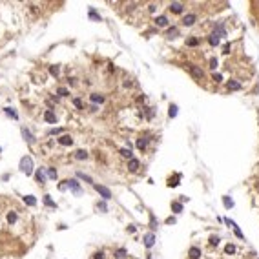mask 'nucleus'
I'll list each match as a JSON object with an SVG mask.
<instances>
[{
	"instance_id": "obj_3",
	"label": "nucleus",
	"mask_w": 259,
	"mask_h": 259,
	"mask_svg": "<svg viewBox=\"0 0 259 259\" xmlns=\"http://www.w3.org/2000/svg\"><path fill=\"white\" fill-rule=\"evenodd\" d=\"M188 69H190V73H192V75L197 79V81H201V79H205V71H203L201 68H197L195 64H190V66H188Z\"/></svg>"
},
{
	"instance_id": "obj_39",
	"label": "nucleus",
	"mask_w": 259,
	"mask_h": 259,
	"mask_svg": "<svg viewBox=\"0 0 259 259\" xmlns=\"http://www.w3.org/2000/svg\"><path fill=\"white\" fill-rule=\"evenodd\" d=\"M234 232H236V236H237L239 239H245V236H243V232H241V230H239V228H237V226H234Z\"/></svg>"
},
{
	"instance_id": "obj_45",
	"label": "nucleus",
	"mask_w": 259,
	"mask_h": 259,
	"mask_svg": "<svg viewBox=\"0 0 259 259\" xmlns=\"http://www.w3.org/2000/svg\"><path fill=\"white\" fill-rule=\"evenodd\" d=\"M213 81H215V82H221V75H219V73H213Z\"/></svg>"
},
{
	"instance_id": "obj_18",
	"label": "nucleus",
	"mask_w": 259,
	"mask_h": 259,
	"mask_svg": "<svg viewBox=\"0 0 259 259\" xmlns=\"http://www.w3.org/2000/svg\"><path fill=\"white\" fill-rule=\"evenodd\" d=\"M179 179H181V175H179V173H177V175L175 177H170V179H168V186H172V188H175L177 186V184H179Z\"/></svg>"
},
{
	"instance_id": "obj_30",
	"label": "nucleus",
	"mask_w": 259,
	"mask_h": 259,
	"mask_svg": "<svg viewBox=\"0 0 259 259\" xmlns=\"http://www.w3.org/2000/svg\"><path fill=\"white\" fill-rule=\"evenodd\" d=\"M57 93H58L60 97H66V95H69V91H68L66 88H58V89H57Z\"/></svg>"
},
{
	"instance_id": "obj_13",
	"label": "nucleus",
	"mask_w": 259,
	"mask_h": 259,
	"mask_svg": "<svg viewBox=\"0 0 259 259\" xmlns=\"http://www.w3.org/2000/svg\"><path fill=\"white\" fill-rule=\"evenodd\" d=\"M155 24H157L159 28H166V26H168V18L164 17V15H161V17L155 18Z\"/></svg>"
},
{
	"instance_id": "obj_31",
	"label": "nucleus",
	"mask_w": 259,
	"mask_h": 259,
	"mask_svg": "<svg viewBox=\"0 0 259 259\" xmlns=\"http://www.w3.org/2000/svg\"><path fill=\"white\" fill-rule=\"evenodd\" d=\"M7 221H9V223H15V221H17V213H15V212H9V213H7Z\"/></svg>"
},
{
	"instance_id": "obj_29",
	"label": "nucleus",
	"mask_w": 259,
	"mask_h": 259,
	"mask_svg": "<svg viewBox=\"0 0 259 259\" xmlns=\"http://www.w3.org/2000/svg\"><path fill=\"white\" fill-rule=\"evenodd\" d=\"M179 31H177V28H172V29H168V38H175V35H177Z\"/></svg>"
},
{
	"instance_id": "obj_20",
	"label": "nucleus",
	"mask_w": 259,
	"mask_h": 259,
	"mask_svg": "<svg viewBox=\"0 0 259 259\" xmlns=\"http://www.w3.org/2000/svg\"><path fill=\"white\" fill-rule=\"evenodd\" d=\"M208 40H210V44H212V46H217V44H219V35H217L215 31H213V33L210 35V38H208Z\"/></svg>"
},
{
	"instance_id": "obj_46",
	"label": "nucleus",
	"mask_w": 259,
	"mask_h": 259,
	"mask_svg": "<svg viewBox=\"0 0 259 259\" xmlns=\"http://www.w3.org/2000/svg\"><path fill=\"white\" fill-rule=\"evenodd\" d=\"M60 132H62L60 128H53V130H51V132H49V133H51V135H55V133H60Z\"/></svg>"
},
{
	"instance_id": "obj_24",
	"label": "nucleus",
	"mask_w": 259,
	"mask_h": 259,
	"mask_svg": "<svg viewBox=\"0 0 259 259\" xmlns=\"http://www.w3.org/2000/svg\"><path fill=\"white\" fill-rule=\"evenodd\" d=\"M89 99H91L93 102H102V101H104V97L99 95V93H91V97H89Z\"/></svg>"
},
{
	"instance_id": "obj_10",
	"label": "nucleus",
	"mask_w": 259,
	"mask_h": 259,
	"mask_svg": "<svg viewBox=\"0 0 259 259\" xmlns=\"http://www.w3.org/2000/svg\"><path fill=\"white\" fill-rule=\"evenodd\" d=\"M139 166H141V164H139V161H137V159H130V161H128V168H130V172H137L139 170Z\"/></svg>"
},
{
	"instance_id": "obj_8",
	"label": "nucleus",
	"mask_w": 259,
	"mask_h": 259,
	"mask_svg": "<svg viewBox=\"0 0 259 259\" xmlns=\"http://www.w3.org/2000/svg\"><path fill=\"white\" fill-rule=\"evenodd\" d=\"M170 11H173V13H183V11H184V4H181V2H172V4H170Z\"/></svg>"
},
{
	"instance_id": "obj_25",
	"label": "nucleus",
	"mask_w": 259,
	"mask_h": 259,
	"mask_svg": "<svg viewBox=\"0 0 259 259\" xmlns=\"http://www.w3.org/2000/svg\"><path fill=\"white\" fill-rule=\"evenodd\" d=\"M44 203H46L48 206H51V208H57V205L51 201V197H49V195H44Z\"/></svg>"
},
{
	"instance_id": "obj_2",
	"label": "nucleus",
	"mask_w": 259,
	"mask_h": 259,
	"mask_svg": "<svg viewBox=\"0 0 259 259\" xmlns=\"http://www.w3.org/2000/svg\"><path fill=\"white\" fill-rule=\"evenodd\" d=\"M93 188H95V190L99 192V195H101V197L104 199V201L111 199V192H109L106 186H102V184H95V183H93Z\"/></svg>"
},
{
	"instance_id": "obj_7",
	"label": "nucleus",
	"mask_w": 259,
	"mask_h": 259,
	"mask_svg": "<svg viewBox=\"0 0 259 259\" xmlns=\"http://www.w3.org/2000/svg\"><path fill=\"white\" fill-rule=\"evenodd\" d=\"M44 121H48V122L55 124V122H57V115H55L51 109H46V111H44Z\"/></svg>"
},
{
	"instance_id": "obj_27",
	"label": "nucleus",
	"mask_w": 259,
	"mask_h": 259,
	"mask_svg": "<svg viewBox=\"0 0 259 259\" xmlns=\"http://www.w3.org/2000/svg\"><path fill=\"white\" fill-rule=\"evenodd\" d=\"M168 115H170L172 119L177 115V106H175V104H172V106H170V111H168Z\"/></svg>"
},
{
	"instance_id": "obj_9",
	"label": "nucleus",
	"mask_w": 259,
	"mask_h": 259,
	"mask_svg": "<svg viewBox=\"0 0 259 259\" xmlns=\"http://www.w3.org/2000/svg\"><path fill=\"white\" fill-rule=\"evenodd\" d=\"M22 137L26 139V141H28L29 144H33V142H35V137H33V133L29 132L28 128H22Z\"/></svg>"
},
{
	"instance_id": "obj_14",
	"label": "nucleus",
	"mask_w": 259,
	"mask_h": 259,
	"mask_svg": "<svg viewBox=\"0 0 259 259\" xmlns=\"http://www.w3.org/2000/svg\"><path fill=\"white\" fill-rule=\"evenodd\" d=\"M146 146H148V139L146 137H141L137 141V148H139V150H146Z\"/></svg>"
},
{
	"instance_id": "obj_22",
	"label": "nucleus",
	"mask_w": 259,
	"mask_h": 259,
	"mask_svg": "<svg viewBox=\"0 0 259 259\" xmlns=\"http://www.w3.org/2000/svg\"><path fill=\"white\" fill-rule=\"evenodd\" d=\"M172 210L175 213H181L183 212V205H181V203H172Z\"/></svg>"
},
{
	"instance_id": "obj_44",
	"label": "nucleus",
	"mask_w": 259,
	"mask_h": 259,
	"mask_svg": "<svg viewBox=\"0 0 259 259\" xmlns=\"http://www.w3.org/2000/svg\"><path fill=\"white\" fill-rule=\"evenodd\" d=\"M223 53H230V44H225V48H223Z\"/></svg>"
},
{
	"instance_id": "obj_23",
	"label": "nucleus",
	"mask_w": 259,
	"mask_h": 259,
	"mask_svg": "<svg viewBox=\"0 0 259 259\" xmlns=\"http://www.w3.org/2000/svg\"><path fill=\"white\" fill-rule=\"evenodd\" d=\"M197 44H199V38H195V37H192V38H188V40H186V46H190V48L197 46Z\"/></svg>"
},
{
	"instance_id": "obj_28",
	"label": "nucleus",
	"mask_w": 259,
	"mask_h": 259,
	"mask_svg": "<svg viewBox=\"0 0 259 259\" xmlns=\"http://www.w3.org/2000/svg\"><path fill=\"white\" fill-rule=\"evenodd\" d=\"M223 203H225L226 208H232V206H234V201H232L230 197H223Z\"/></svg>"
},
{
	"instance_id": "obj_38",
	"label": "nucleus",
	"mask_w": 259,
	"mask_h": 259,
	"mask_svg": "<svg viewBox=\"0 0 259 259\" xmlns=\"http://www.w3.org/2000/svg\"><path fill=\"white\" fill-rule=\"evenodd\" d=\"M150 226H152V230H155V228H157V221H155V217H153V215H150Z\"/></svg>"
},
{
	"instance_id": "obj_34",
	"label": "nucleus",
	"mask_w": 259,
	"mask_h": 259,
	"mask_svg": "<svg viewBox=\"0 0 259 259\" xmlns=\"http://www.w3.org/2000/svg\"><path fill=\"white\" fill-rule=\"evenodd\" d=\"M58 71H60V69H58V66H51V68H49V73H51V75H55V77L58 75Z\"/></svg>"
},
{
	"instance_id": "obj_21",
	"label": "nucleus",
	"mask_w": 259,
	"mask_h": 259,
	"mask_svg": "<svg viewBox=\"0 0 259 259\" xmlns=\"http://www.w3.org/2000/svg\"><path fill=\"white\" fill-rule=\"evenodd\" d=\"M35 175H37V181L40 183V184L46 183V175H44V172H42V170H37V173H35Z\"/></svg>"
},
{
	"instance_id": "obj_5",
	"label": "nucleus",
	"mask_w": 259,
	"mask_h": 259,
	"mask_svg": "<svg viewBox=\"0 0 259 259\" xmlns=\"http://www.w3.org/2000/svg\"><path fill=\"white\" fill-rule=\"evenodd\" d=\"M64 183H66V186H68V188H71V190L75 192L77 195L81 193V186H79V183L75 181V179H68V181H64Z\"/></svg>"
},
{
	"instance_id": "obj_11",
	"label": "nucleus",
	"mask_w": 259,
	"mask_h": 259,
	"mask_svg": "<svg viewBox=\"0 0 259 259\" xmlns=\"http://www.w3.org/2000/svg\"><path fill=\"white\" fill-rule=\"evenodd\" d=\"M58 142H60L62 146H71V144H73V139H71V135H62L60 139H58Z\"/></svg>"
},
{
	"instance_id": "obj_42",
	"label": "nucleus",
	"mask_w": 259,
	"mask_h": 259,
	"mask_svg": "<svg viewBox=\"0 0 259 259\" xmlns=\"http://www.w3.org/2000/svg\"><path fill=\"white\" fill-rule=\"evenodd\" d=\"M210 243H212V245H219V237L217 236H212L210 237Z\"/></svg>"
},
{
	"instance_id": "obj_43",
	"label": "nucleus",
	"mask_w": 259,
	"mask_h": 259,
	"mask_svg": "<svg viewBox=\"0 0 259 259\" xmlns=\"http://www.w3.org/2000/svg\"><path fill=\"white\" fill-rule=\"evenodd\" d=\"M93 259H104V254L102 252H95L93 254Z\"/></svg>"
},
{
	"instance_id": "obj_32",
	"label": "nucleus",
	"mask_w": 259,
	"mask_h": 259,
	"mask_svg": "<svg viewBox=\"0 0 259 259\" xmlns=\"http://www.w3.org/2000/svg\"><path fill=\"white\" fill-rule=\"evenodd\" d=\"M6 113H7V115H11L13 119H17V117H18V115H17V111H15L13 108H6Z\"/></svg>"
},
{
	"instance_id": "obj_19",
	"label": "nucleus",
	"mask_w": 259,
	"mask_h": 259,
	"mask_svg": "<svg viewBox=\"0 0 259 259\" xmlns=\"http://www.w3.org/2000/svg\"><path fill=\"white\" fill-rule=\"evenodd\" d=\"M89 18H93V20H97V22H101V15H99L93 7H89Z\"/></svg>"
},
{
	"instance_id": "obj_6",
	"label": "nucleus",
	"mask_w": 259,
	"mask_h": 259,
	"mask_svg": "<svg viewBox=\"0 0 259 259\" xmlns=\"http://www.w3.org/2000/svg\"><path fill=\"white\" fill-rule=\"evenodd\" d=\"M195 20H197V15L190 13V15H186V17L183 18V24H184V26H193V24H195Z\"/></svg>"
},
{
	"instance_id": "obj_4",
	"label": "nucleus",
	"mask_w": 259,
	"mask_h": 259,
	"mask_svg": "<svg viewBox=\"0 0 259 259\" xmlns=\"http://www.w3.org/2000/svg\"><path fill=\"white\" fill-rule=\"evenodd\" d=\"M153 245H155V234L150 232V234H146V236H144V246H146V248H152Z\"/></svg>"
},
{
	"instance_id": "obj_41",
	"label": "nucleus",
	"mask_w": 259,
	"mask_h": 259,
	"mask_svg": "<svg viewBox=\"0 0 259 259\" xmlns=\"http://www.w3.org/2000/svg\"><path fill=\"white\" fill-rule=\"evenodd\" d=\"M210 68H212V69L217 68V58H210Z\"/></svg>"
},
{
	"instance_id": "obj_15",
	"label": "nucleus",
	"mask_w": 259,
	"mask_h": 259,
	"mask_svg": "<svg viewBox=\"0 0 259 259\" xmlns=\"http://www.w3.org/2000/svg\"><path fill=\"white\" fill-rule=\"evenodd\" d=\"M24 203H26L28 206H35L37 205V199H35L33 195H24Z\"/></svg>"
},
{
	"instance_id": "obj_37",
	"label": "nucleus",
	"mask_w": 259,
	"mask_h": 259,
	"mask_svg": "<svg viewBox=\"0 0 259 259\" xmlns=\"http://www.w3.org/2000/svg\"><path fill=\"white\" fill-rule=\"evenodd\" d=\"M121 155H122V157H128V159H132V152L124 148V150H121Z\"/></svg>"
},
{
	"instance_id": "obj_1",
	"label": "nucleus",
	"mask_w": 259,
	"mask_h": 259,
	"mask_svg": "<svg viewBox=\"0 0 259 259\" xmlns=\"http://www.w3.org/2000/svg\"><path fill=\"white\" fill-rule=\"evenodd\" d=\"M20 172L26 173V175H31V173H33V161H31V157H22L20 159Z\"/></svg>"
},
{
	"instance_id": "obj_26",
	"label": "nucleus",
	"mask_w": 259,
	"mask_h": 259,
	"mask_svg": "<svg viewBox=\"0 0 259 259\" xmlns=\"http://www.w3.org/2000/svg\"><path fill=\"white\" fill-rule=\"evenodd\" d=\"M77 177H79V179H84V181H86V183H93V179L89 177V175H84L82 172H79V173H77Z\"/></svg>"
},
{
	"instance_id": "obj_36",
	"label": "nucleus",
	"mask_w": 259,
	"mask_h": 259,
	"mask_svg": "<svg viewBox=\"0 0 259 259\" xmlns=\"http://www.w3.org/2000/svg\"><path fill=\"white\" fill-rule=\"evenodd\" d=\"M73 104H75V106H77L79 109H82V108H84V104H82V101H81V99H73Z\"/></svg>"
},
{
	"instance_id": "obj_35",
	"label": "nucleus",
	"mask_w": 259,
	"mask_h": 259,
	"mask_svg": "<svg viewBox=\"0 0 259 259\" xmlns=\"http://www.w3.org/2000/svg\"><path fill=\"white\" fill-rule=\"evenodd\" d=\"M234 252H236V246H234V245H226L225 254H234Z\"/></svg>"
},
{
	"instance_id": "obj_17",
	"label": "nucleus",
	"mask_w": 259,
	"mask_h": 259,
	"mask_svg": "<svg viewBox=\"0 0 259 259\" xmlns=\"http://www.w3.org/2000/svg\"><path fill=\"white\" fill-rule=\"evenodd\" d=\"M75 159H79V161H84V159H88V152L77 150V152H75Z\"/></svg>"
},
{
	"instance_id": "obj_47",
	"label": "nucleus",
	"mask_w": 259,
	"mask_h": 259,
	"mask_svg": "<svg viewBox=\"0 0 259 259\" xmlns=\"http://www.w3.org/2000/svg\"><path fill=\"white\" fill-rule=\"evenodd\" d=\"M124 256H126V252H124V250H117V257H124Z\"/></svg>"
},
{
	"instance_id": "obj_40",
	"label": "nucleus",
	"mask_w": 259,
	"mask_h": 259,
	"mask_svg": "<svg viewBox=\"0 0 259 259\" xmlns=\"http://www.w3.org/2000/svg\"><path fill=\"white\" fill-rule=\"evenodd\" d=\"M97 208H99V210H102V212H108V206L104 205V203H99V205H97Z\"/></svg>"
},
{
	"instance_id": "obj_16",
	"label": "nucleus",
	"mask_w": 259,
	"mask_h": 259,
	"mask_svg": "<svg viewBox=\"0 0 259 259\" xmlns=\"http://www.w3.org/2000/svg\"><path fill=\"white\" fill-rule=\"evenodd\" d=\"M226 88H228V89H241V82H237V81H228Z\"/></svg>"
},
{
	"instance_id": "obj_33",
	"label": "nucleus",
	"mask_w": 259,
	"mask_h": 259,
	"mask_svg": "<svg viewBox=\"0 0 259 259\" xmlns=\"http://www.w3.org/2000/svg\"><path fill=\"white\" fill-rule=\"evenodd\" d=\"M48 177H49V179H57V170L49 168V170H48Z\"/></svg>"
},
{
	"instance_id": "obj_12",
	"label": "nucleus",
	"mask_w": 259,
	"mask_h": 259,
	"mask_svg": "<svg viewBox=\"0 0 259 259\" xmlns=\"http://www.w3.org/2000/svg\"><path fill=\"white\" fill-rule=\"evenodd\" d=\"M188 256H190L192 259H199V257H201V250H199L197 246H192L190 250H188Z\"/></svg>"
}]
</instances>
